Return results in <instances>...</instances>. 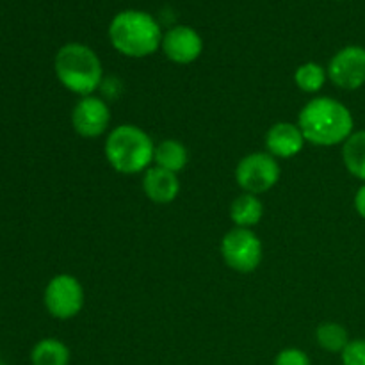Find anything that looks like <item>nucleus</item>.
<instances>
[{"instance_id": "obj_17", "label": "nucleus", "mask_w": 365, "mask_h": 365, "mask_svg": "<svg viewBox=\"0 0 365 365\" xmlns=\"http://www.w3.org/2000/svg\"><path fill=\"white\" fill-rule=\"evenodd\" d=\"M316 341L319 348L324 349V351L339 353L341 355L351 339H349V334L344 324L337 323V321H324V323H321L316 328Z\"/></svg>"}, {"instance_id": "obj_7", "label": "nucleus", "mask_w": 365, "mask_h": 365, "mask_svg": "<svg viewBox=\"0 0 365 365\" xmlns=\"http://www.w3.org/2000/svg\"><path fill=\"white\" fill-rule=\"evenodd\" d=\"M84 287L73 274H56L43 292L46 312L59 321L73 319L84 309Z\"/></svg>"}, {"instance_id": "obj_9", "label": "nucleus", "mask_w": 365, "mask_h": 365, "mask_svg": "<svg viewBox=\"0 0 365 365\" xmlns=\"http://www.w3.org/2000/svg\"><path fill=\"white\" fill-rule=\"evenodd\" d=\"M110 109L98 95L82 96L71 110V127L81 138L96 139L109 130Z\"/></svg>"}, {"instance_id": "obj_18", "label": "nucleus", "mask_w": 365, "mask_h": 365, "mask_svg": "<svg viewBox=\"0 0 365 365\" xmlns=\"http://www.w3.org/2000/svg\"><path fill=\"white\" fill-rule=\"evenodd\" d=\"M328 81V71L327 68L321 66L319 63H305L302 66L296 68L294 71V84L302 89L303 93H314L321 91Z\"/></svg>"}, {"instance_id": "obj_19", "label": "nucleus", "mask_w": 365, "mask_h": 365, "mask_svg": "<svg viewBox=\"0 0 365 365\" xmlns=\"http://www.w3.org/2000/svg\"><path fill=\"white\" fill-rule=\"evenodd\" d=\"M342 365H365V339H353L341 353Z\"/></svg>"}, {"instance_id": "obj_11", "label": "nucleus", "mask_w": 365, "mask_h": 365, "mask_svg": "<svg viewBox=\"0 0 365 365\" xmlns=\"http://www.w3.org/2000/svg\"><path fill=\"white\" fill-rule=\"evenodd\" d=\"M266 152L274 159H292L305 146L307 139L298 123L278 121L266 132Z\"/></svg>"}, {"instance_id": "obj_5", "label": "nucleus", "mask_w": 365, "mask_h": 365, "mask_svg": "<svg viewBox=\"0 0 365 365\" xmlns=\"http://www.w3.org/2000/svg\"><path fill=\"white\" fill-rule=\"evenodd\" d=\"M220 252L223 262L232 271L248 274L259 269L264 257V246L252 228L234 227L221 239Z\"/></svg>"}, {"instance_id": "obj_16", "label": "nucleus", "mask_w": 365, "mask_h": 365, "mask_svg": "<svg viewBox=\"0 0 365 365\" xmlns=\"http://www.w3.org/2000/svg\"><path fill=\"white\" fill-rule=\"evenodd\" d=\"M342 163L349 175L365 184V130H355L342 145Z\"/></svg>"}, {"instance_id": "obj_2", "label": "nucleus", "mask_w": 365, "mask_h": 365, "mask_svg": "<svg viewBox=\"0 0 365 365\" xmlns=\"http://www.w3.org/2000/svg\"><path fill=\"white\" fill-rule=\"evenodd\" d=\"M57 81L73 95H95L103 81V66L100 57L84 43L71 41L61 46L53 59Z\"/></svg>"}, {"instance_id": "obj_15", "label": "nucleus", "mask_w": 365, "mask_h": 365, "mask_svg": "<svg viewBox=\"0 0 365 365\" xmlns=\"http://www.w3.org/2000/svg\"><path fill=\"white\" fill-rule=\"evenodd\" d=\"M70 348L56 337L41 339L31 351L32 365H70Z\"/></svg>"}, {"instance_id": "obj_1", "label": "nucleus", "mask_w": 365, "mask_h": 365, "mask_svg": "<svg viewBox=\"0 0 365 365\" xmlns=\"http://www.w3.org/2000/svg\"><path fill=\"white\" fill-rule=\"evenodd\" d=\"M298 127L307 143L330 148L344 145L346 139L355 132V120L348 106L342 102L331 96H316L299 110Z\"/></svg>"}, {"instance_id": "obj_14", "label": "nucleus", "mask_w": 365, "mask_h": 365, "mask_svg": "<svg viewBox=\"0 0 365 365\" xmlns=\"http://www.w3.org/2000/svg\"><path fill=\"white\" fill-rule=\"evenodd\" d=\"M189 163V152L180 141L177 139H163L155 145L153 152V166H159L163 170L180 173L185 170Z\"/></svg>"}, {"instance_id": "obj_13", "label": "nucleus", "mask_w": 365, "mask_h": 365, "mask_svg": "<svg viewBox=\"0 0 365 365\" xmlns=\"http://www.w3.org/2000/svg\"><path fill=\"white\" fill-rule=\"evenodd\" d=\"M264 216V203L257 195L241 192L230 203V220L239 228H252L260 223Z\"/></svg>"}, {"instance_id": "obj_22", "label": "nucleus", "mask_w": 365, "mask_h": 365, "mask_svg": "<svg viewBox=\"0 0 365 365\" xmlns=\"http://www.w3.org/2000/svg\"><path fill=\"white\" fill-rule=\"evenodd\" d=\"M0 365H4V364H2V362H0Z\"/></svg>"}, {"instance_id": "obj_12", "label": "nucleus", "mask_w": 365, "mask_h": 365, "mask_svg": "<svg viewBox=\"0 0 365 365\" xmlns=\"http://www.w3.org/2000/svg\"><path fill=\"white\" fill-rule=\"evenodd\" d=\"M143 191L150 202L157 205H168L175 202L180 192V178L173 171L159 166H150L143 173Z\"/></svg>"}, {"instance_id": "obj_21", "label": "nucleus", "mask_w": 365, "mask_h": 365, "mask_svg": "<svg viewBox=\"0 0 365 365\" xmlns=\"http://www.w3.org/2000/svg\"><path fill=\"white\" fill-rule=\"evenodd\" d=\"M355 210L359 212L360 217L365 220V184L360 185L355 195Z\"/></svg>"}, {"instance_id": "obj_4", "label": "nucleus", "mask_w": 365, "mask_h": 365, "mask_svg": "<svg viewBox=\"0 0 365 365\" xmlns=\"http://www.w3.org/2000/svg\"><path fill=\"white\" fill-rule=\"evenodd\" d=\"M153 152L155 143L148 132L132 123L114 127L107 134L103 145L107 163L121 175L145 173L150 166H153Z\"/></svg>"}, {"instance_id": "obj_6", "label": "nucleus", "mask_w": 365, "mask_h": 365, "mask_svg": "<svg viewBox=\"0 0 365 365\" xmlns=\"http://www.w3.org/2000/svg\"><path fill=\"white\" fill-rule=\"evenodd\" d=\"M280 163L267 152H253L242 157L235 166V182L250 195H264L278 184Z\"/></svg>"}, {"instance_id": "obj_3", "label": "nucleus", "mask_w": 365, "mask_h": 365, "mask_svg": "<svg viewBox=\"0 0 365 365\" xmlns=\"http://www.w3.org/2000/svg\"><path fill=\"white\" fill-rule=\"evenodd\" d=\"M163 31L152 14L138 9L118 13L109 25L110 45L121 56L141 59L160 48Z\"/></svg>"}, {"instance_id": "obj_8", "label": "nucleus", "mask_w": 365, "mask_h": 365, "mask_svg": "<svg viewBox=\"0 0 365 365\" xmlns=\"http://www.w3.org/2000/svg\"><path fill=\"white\" fill-rule=\"evenodd\" d=\"M328 81L346 91H355L365 86V48L349 45L339 50L328 63Z\"/></svg>"}, {"instance_id": "obj_10", "label": "nucleus", "mask_w": 365, "mask_h": 365, "mask_svg": "<svg viewBox=\"0 0 365 365\" xmlns=\"http://www.w3.org/2000/svg\"><path fill=\"white\" fill-rule=\"evenodd\" d=\"M160 48L171 63L191 64L202 56L203 39L192 27L177 25L163 36Z\"/></svg>"}, {"instance_id": "obj_20", "label": "nucleus", "mask_w": 365, "mask_h": 365, "mask_svg": "<svg viewBox=\"0 0 365 365\" xmlns=\"http://www.w3.org/2000/svg\"><path fill=\"white\" fill-rule=\"evenodd\" d=\"M273 365H312L310 356L299 348H285L274 356Z\"/></svg>"}]
</instances>
